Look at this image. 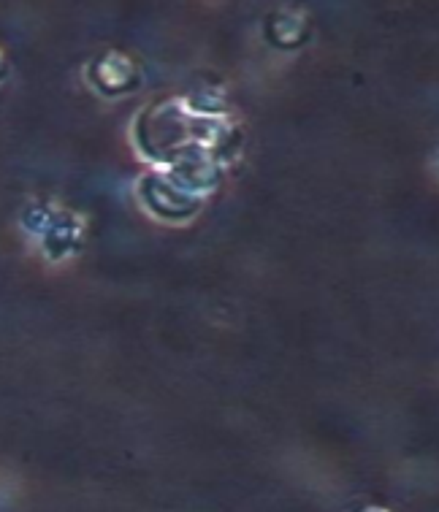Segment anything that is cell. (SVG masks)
<instances>
[{"label": "cell", "instance_id": "1", "mask_svg": "<svg viewBox=\"0 0 439 512\" xmlns=\"http://www.w3.org/2000/svg\"><path fill=\"white\" fill-rule=\"evenodd\" d=\"M269 38L271 44H277L282 49L299 47L307 38V17L299 14V11H280V14H274L269 22Z\"/></svg>", "mask_w": 439, "mask_h": 512}, {"label": "cell", "instance_id": "2", "mask_svg": "<svg viewBox=\"0 0 439 512\" xmlns=\"http://www.w3.org/2000/svg\"><path fill=\"white\" fill-rule=\"evenodd\" d=\"M358 512H391L388 507H377V504H372V507H361Z\"/></svg>", "mask_w": 439, "mask_h": 512}]
</instances>
